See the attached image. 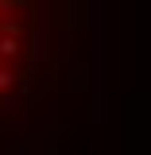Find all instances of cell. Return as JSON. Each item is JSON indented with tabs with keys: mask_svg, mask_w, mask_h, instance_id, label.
<instances>
[{
	"mask_svg": "<svg viewBox=\"0 0 151 155\" xmlns=\"http://www.w3.org/2000/svg\"><path fill=\"white\" fill-rule=\"evenodd\" d=\"M16 51H19V43H16L12 35H8V39H0V54H16Z\"/></svg>",
	"mask_w": 151,
	"mask_h": 155,
	"instance_id": "obj_1",
	"label": "cell"
},
{
	"mask_svg": "<svg viewBox=\"0 0 151 155\" xmlns=\"http://www.w3.org/2000/svg\"><path fill=\"white\" fill-rule=\"evenodd\" d=\"M12 85V70H0V89H8Z\"/></svg>",
	"mask_w": 151,
	"mask_h": 155,
	"instance_id": "obj_2",
	"label": "cell"
},
{
	"mask_svg": "<svg viewBox=\"0 0 151 155\" xmlns=\"http://www.w3.org/2000/svg\"><path fill=\"white\" fill-rule=\"evenodd\" d=\"M4 8H8V4H4V0H0V16H4Z\"/></svg>",
	"mask_w": 151,
	"mask_h": 155,
	"instance_id": "obj_3",
	"label": "cell"
}]
</instances>
